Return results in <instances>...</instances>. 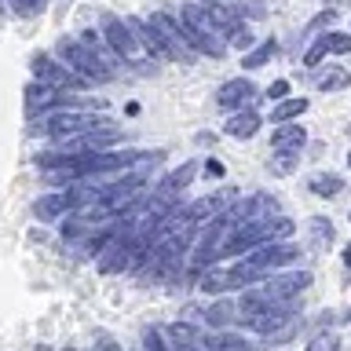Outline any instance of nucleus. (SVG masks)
I'll return each instance as SVG.
<instances>
[{
	"label": "nucleus",
	"mask_w": 351,
	"mask_h": 351,
	"mask_svg": "<svg viewBox=\"0 0 351 351\" xmlns=\"http://www.w3.org/2000/svg\"><path fill=\"white\" fill-rule=\"evenodd\" d=\"M37 351H51V348H37Z\"/></svg>",
	"instance_id": "2f4dec72"
},
{
	"label": "nucleus",
	"mask_w": 351,
	"mask_h": 351,
	"mask_svg": "<svg viewBox=\"0 0 351 351\" xmlns=\"http://www.w3.org/2000/svg\"><path fill=\"white\" fill-rule=\"evenodd\" d=\"M304 139H307L304 128L293 125V121H285V125H278V132L271 136V147H274V154H300Z\"/></svg>",
	"instance_id": "dca6fc26"
},
{
	"label": "nucleus",
	"mask_w": 351,
	"mask_h": 351,
	"mask_svg": "<svg viewBox=\"0 0 351 351\" xmlns=\"http://www.w3.org/2000/svg\"><path fill=\"white\" fill-rule=\"evenodd\" d=\"M8 4H11V11H15L19 19H37L48 0H8Z\"/></svg>",
	"instance_id": "4be33fe9"
},
{
	"label": "nucleus",
	"mask_w": 351,
	"mask_h": 351,
	"mask_svg": "<svg viewBox=\"0 0 351 351\" xmlns=\"http://www.w3.org/2000/svg\"><path fill=\"white\" fill-rule=\"evenodd\" d=\"M304 110H307V99H282V103L271 110V121H274V125H285V121L300 117Z\"/></svg>",
	"instance_id": "6ab92c4d"
},
{
	"label": "nucleus",
	"mask_w": 351,
	"mask_h": 351,
	"mask_svg": "<svg viewBox=\"0 0 351 351\" xmlns=\"http://www.w3.org/2000/svg\"><path fill=\"white\" fill-rule=\"evenodd\" d=\"M322 44H326V51H333V55H348L351 51L348 33H322Z\"/></svg>",
	"instance_id": "b1692460"
},
{
	"label": "nucleus",
	"mask_w": 351,
	"mask_h": 351,
	"mask_svg": "<svg viewBox=\"0 0 351 351\" xmlns=\"http://www.w3.org/2000/svg\"><path fill=\"white\" fill-rule=\"evenodd\" d=\"M300 260V249L289 245V241H271V245H260L249 260L234 263V267H208L202 274V293H230V289H245V285L260 282L263 274L289 267V263Z\"/></svg>",
	"instance_id": "f257e3e1"
},
{
	"label": "nucleus",
	"mask_w": 351,
	"mask_h": 351,
	"mask_svg": "<svg viewBox=\"0 0 351 351\" xmlns=\"http://www.w3.org/2000/svg\"><path fill=\"white\" fill-rule=\"evenodd\" d=\"M260 99V88L245 81V77H238V81H227L223 88H219V95H216V103L223 106V110H241V106H249V103H256Z\"/></svg>",
	"instance_id": "ddd939ff"
},
{
	"label": "nucleus",
	"mask_w": 351,
	"mask_h": 351,
	"mask_svg": "<svg viewBox=\"0 0 351 351\" xmlns=\"http://www.w3.org/2000/svg\"><path fill=\"white\" fill-rule=\"evenodd\" d=\"M106 125H114V121H106L99 114H81V110H62V114L55 110V114L33 132H44V136H51L55 143H70V139H81V136H88V132L106 128Z\"/></svg>",
	"instance_id": "6e6552de"
},
{
	"label": "nucleus",
	"mask_w": 351,
	"mask_h": 351,
	"mask_svg": "<svg viewBox=\"0 0 351 351\" xmlns=\"http://www.w3.org/2000/svg\"><path fill=\"white\" fill-rule=\"evenodd\" d=\"M267 95H271V99H285V95H289V81H274V84L267 88Z\"/></svg>",
	"instance_id": "c85d7f7f"
},
{
	"label": "nucleus",
	"mask_w": 351,
	"mask_h": 351,
	"mask_svg": "<svg viewBox=\"0 0 351 351\" xmlns=\"http://www.w3.org/2000/svg\"><path fill=\"white\" fill-rule=\"evenodd\" d=\"M205 322H208V326H230V322H234V307H230V304L208 307V311H205Z\"/></svg>",
	"instance_id": "5701e85b"
},
{
	"label": "nucleus",
	"mask_w": 351,
	"mask_h": 351,
	"mask_svg": "<svg viewBox=\"0 0 351 351\" xmlns=\"http://www.w3.org/2000/svg\"><path fill=\"white\" fill-rule=\"evenodd\" d=\"M194 172H197V165H194V161H186V165H180V169H176V172L169 176V180H165V183L158 186V191H161V194H172V197H176V194H180V191H183L186 183L194 180Z\"/></svg>",
	"instance_id": "a211bd4d"
},
{
	"label": "nucleus",
	"mask_w": 351,
	"mask_h": 351,
	"mask_svg": "<svg viewBox=\"0 0 351 351\" xmlns=\"http://www.w3.org/2000/svg\"><path fill=\"white\" fill-rule=\"evenodd\" d=\"M315 84L322 88V92H340V88H351V73L344 66H322V70L315 73Z\"/></svg>",
	"instance_id": "f3484780"
},
{
	"label": "nucleus",
	"mask_w": 351,
	"mask_h": 351,
	"mask_svg": "<svg viewBox=\"0 0 351 351\" xmlns=\"http://www.w3.org/2000/svg\"><path fill=\"white\" fill-rule=\"evenodd\" d=\"M263 125V117L256 114V110H234V117H227V125L223 132L227 136H234V139H249V136H256Z\"/></svg>",
	"instance_id": "2eb2a0df"
},
{
	"label": "nucleus",
	"mask_w": 351,
	"mask_h": 351,
	"mask_svg": "<svg viewBox=\"0 0 351 351\" xmlns=\"http://www.w3.org/2000/svg\"><path fill=\"white\" fill-rule=\"evenodd\" d=\"M208 351H249V344L241 337H234V333H223L219 340H213L208 344Z\"/></svg>",
	"instance_id": "393cba45"
},
{
	"label": "nucleus",
	"mask_w": 351,
	"mask_h": 351,
	"mask_svg": "<svg viewBox=\"0 0 351 351\" xmlns=\"http://www.w3.org/2000/svg\"><path fill=\"white\" fill-rule=\"evenodd\" d=\"M311 230H315V241L318 245H329V241H333V223H329V219H311Z\"/></svg>",
	"instance_id": "a878e982"
},
{
	"label": "nucleus",
	"mask_w": 351,
	"mask_h": 351,
	"mask_svg": "<svg viewBox=\"0 0 351 351\" xmlns=\"http://www.w3.org/2000/svg\"><path fill=\"white\" fill-rule=\"evenodd\" d=\"M289 234H293V219H285V216L245 219V223H238L234 230H230L223 256H241V252L260 249V245H271V241H282V238H289Z\"/></svg>",
	"instance_id": "f03ea898"
},
{
	"label": "nucleus",
	"mask_w": 351,
	"mask_h": 351,
	"mask_svg": "<svg viewBox=\"0 0 351 351\" xmlns=\"http://www.w3.org/2000/svg\"><path fill=\"white\" fill-rule=\"evenodd\" d=\"M274 51H278V44H274V40H263L260 48H252L245 59H241V66H245V70H260V66H267V62L274 59Z\"/></svg>",
	"instance_id": "aec40b11"
},
{
	"label": "nucleus",
	"mask_w": 351,
	"mask_h": 351,
	"mask_svg": "<svg viewBox=\"0 0 351 351\" xmlns=\"http://www.w3.org/2000/svg\"><path fill=\"white\" fill-rule=\"evenodd\" d=\"M59 106H77V99L66 95L55 84H44V81H33L26 88V114L29 117H44L48 110H59Z\"/></svg>",
	"instance_id": "9b49d317"
},
{
	"label": "nucleus",
	"mask_w": 351,
	"mask_h": 351,
	"mask_svg": "<svg viewBox=\"0 0 351 351\" xmlns=\"http://www.w3.org/2000/svg\"><path fill=\"white\" fill-rule=\"evenodd\" d=\"M180 26H183L186 44H191L197 55H208V59H223L227 40L213 29V22H208L205 8L197 4V0H186V4L180 8Z\"/></svg>",
	"instance_id": "39448f33"
},
{
	"label": "nucleus",
	"mask_w": 351,
	"mask_h": 351,
	"mask_svg": "<svg viewBox=\"0 0 351 351\" xmlns=\"http://www.w3.org/2000/svg\"><path fill=\"white\" fill-rule=\"evenodd\" d=\"M311 191H315V194H322V197H333V194L344 191V180H340V176L322 172V176H315V180H311Z\"/></svg>",
	"instance_id": "412c9836"
},
{
	"label": "nucleus",
	"mask_w": 351,
	"mask_h": 351,
	"mask_svg": "<svg viewBox=\"0 0 351 351\" xmlns=\"http://www.w3.org/2000/svg\"><path fill=\"white\" fill-rule=\"evenodd\" d=\"M307 351H337V337L326 333V337H315L311 344H307Z\"/></svg>",
	"instance_id": "bb28decb"
},
{
	"label": "nucleus",
	"mask_w": 351,
	"mask_h": 351,
	"mask_svg": "<svg viewBox=\"0 0 351 351\" xmlns=\"http://www.w3.org/2000/svg\"><path fill=\"white\" fill-rule=\"evenodd\" d=\"M307 285H311V271H285V274H274L267 282L260 278V285L241 296L238 307L249 315V311H260V307H267V304H289L296 293L307 289Z\"/></svg>",
	"instance_id": "20e7f679"
},
{
	"label": "nucleus",
	"mask_w": 351,
	"mask_h": 351,
	"mask_svg": "<svg viewBox=\"0 0 351 351\" xmlns=\"http://www.w3.org/2000/svg\"><path fill=\"white\" fill-rule=\"evenodd\" d=\"M103 40L117 51V59H125L128 66L136 70H150V51L139 44L136 29L128 26V19H117V15H103Z\"/></svg>",
	"instance_id": "0eeeda50"
},
{
	"label": "nucleus",
	"mask_w": 351,
	"mask_h": 351,
	"mask_svg": "<svg viewBox=\"0 0 351 351\" xmlns=\"http://www.w3.org/2000/svg\"><path fill=\"white\" fill-rule=\"evenodd\" d=\"M348 136H351V128H348Z\"/></svg>",
	"instance_id": "72a5a7b5"
},
{
	"label": "nucleus",
	"mask_w": 351,
	"mask_h": 351,
	"mask_svg": "<svg viewBox=\"0 0 351 351\" xmlns=\"http://www.w3.org/2000/svg\"><path fill=\"white\" fill-rule=\"evenodd\" d=\"M348 165H351V154H348Z\"/></svg>",
	"instance_id": "473e14b6"
},
{
	"label": "nucleus",
	"mask_w": 351,
	"mask_h": 351,
	"mask_svg": "<svg viewBox=\"0 0 351 351\" xmlns=\"http://www.w3.org/2000/svg\"><path fill=\"white\" fill-rule=\"evenodd\" d=\"M77 208V194L73 191H59V194H44L33 202V216L37 219H59L62 213Z\"/></svg>",
	"instance_id": "4468645a"
},
{
	"label": "nucleus",
	"mask_w": 351,
	"mask_h": 351,
	"mask_svg": "<svg viewBox=\"0 0 351 351\" xmlns=\"http://www.w3.org/2000/svg\"><path fill=\"white\" fill-rule=\"evenodd\" d=\"M202 8H205V15L208 22H213V29L219 33L223 40H230L234 48H249V29H245V22H241L234 15V8H227V4H219V0H202Z\"/></svg>",
	"instance_id": "9d476101"
},
{
	"label": "nucleus",
	"mask_w": 351,
	"mask_h": 351,
	"mask_svg": "<svg viewBox=\"0 0 351 351\" xmlns=\"http://www.w3.org/2000/svg\"><path fill=\"white\" fill-rule=\"evenodd\" d=\"M333 22H337V11H333V8H329V11H322V15H318V19L311 22V29H322V26H333Z\"/></svg>",
	"instance_id": "cd10ccee"
},
{
	"label": "nucleus",
	"mask_w": 351,
	"mask_h": 351,
	"mask_svg": "<svg viewBox=\"0 0 351 351\" xmlns=\"http://www.w3.org/2000/svg\"><path fill=\"white\" fill-rule=\"evenodd\" d=\"M238 223H241V219L234 216V208H223V213H216L213 219H208V227L197 234L194 252H191V271L194 274H205L216 263V256H223L227 238H230V230H234Z\"/></svg>",
	"instance_id": "7ed1b4c3"
},
{
	"label": "nucleus",
	"mask_w": 351,
	"mask_h": 351,
	"mask_svg": "<svg viewBox=\"0 0 351 351\" xmlns=\"http://www.w3.org/2000/svg\"><path fill=\"white\" fill-rule=\"evenodd\" d=\"M95 351H121V348H117L110 337H99V340H95Z\"/></svg>",
	"instance_id": "c756f323"
},
{
	"label": "nucleus",
	"mask_w": 351,
	"mask_h": 351,
	"mask_svg": "<svg viewBox=\"0 0 351 351\" xmlns=\"http://www.w3.org/2000/svg\"><path fill=\"white\" fill-rule=\"evenodd\" d=\"M55 51H59V59L70 66V70L81 77L84 84H106V81H114V66L99 59V55L88 48L81 37H59Z\"/></svg>",
	"instance_id": "423d86ee"
},
{
	"label": "nucleus",
	"mask_w": 351,
	"mask_h": 351,
	"mask_svg": "<svg viewBox=\"0 0 351 351\" xmlns=\"http://www.w3.org/2000/svg\"><path fill=\"white\" fill-rule=\"evenodd\" d=\"M344 260H348V267H351V245L344 249Z\"/></svg>",
	"instance_id": "7c9ffc66"
},
{
	"label": "nucleus",
	"mask_w": 351,
	"mask_h": 351,
	"mask_svg": "<svg viewBox=\"0 0 351 351\" xmlns=\"http://www.w3.org/2000/svg\"><path fill=\"white\" fill-rule=\"evenodd\" d=\"M33 73H37V81L55 84V88H62V92H77V88H84V81H81V77H77L62 59L55 62V59H48L44 51L33 55Z\"/></svg>",
	"instance_id": "f8f14e48"
},
{
	"label": "nucleus",
	"mask_w": 351,
	"mask_h": 351,
	"mask_svg": "<svg viewBox=\"0 0 351 351\" xmlns=\"http://www.w3.org/2000/svg\"><path fill=\"white\" fill-rule=\"evenodd\" d=\"M150 26H154V33H158V40H161V48H165V55H169V59L191 62L194 55H197L191 44H186L183 26L169 15V11H154V15H150Z\"/></svg>",
	"instance_id": "1a4fd4ad"
}]
</instances>
